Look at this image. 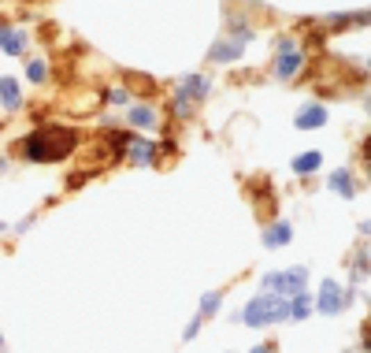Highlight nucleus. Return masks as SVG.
<instances>
[{"label":"nucleus","mask_w":371,"mask_h":353,"mask_svg":"<svg viewBox=\"0 0 371 353\" xmlns=\"http://www.w3.org/2000/svg\"><path fill=\"white\" fill-rule=\"evenodd\" d=\"M304 279H308V272L304 268H293V272H286V275H267V286H282V290H286L290 297L293 294H304Z\"/></svg>","instance_id":"obj_4"},{"label":"nucleus","mask_w":371,"mask_h":353,"mask_svg":"<svg viewBox=\"0 0 371 353\" xmlns=\"http://www.w3.org/2000/svg\"><path fill=\"white\" fill-rule=\"evenodd\" d=\"M320 153H304V156H297V160H293V171H301V175H304V171H315V167H320Z\"/></svg>","instance_id":"obj_13"},{"label":"nucleus","mask_w":371,"mask_h":353,"mask_svg":"<svg viewBox=\"0 0 371 353\" xmlns=\"http://www.w3.org/2000/svg\"><path fill=\"white\" fill-rule=\"evenodd\" d=\"M204 93H208V82H204V79H186L182 90H179V97H174V104H179V112L186 115V112H190V101L204 97Z\"/></svg>","instance_id":"obj_5"},{"label":"nucleus","mask_w":371,"mask_h":353,"mask_svg":"<svg viewBox=\"0 0 371 353\" xmlns=\"http://www.w3.org/2000/svg\"><path fill=\"white\" fill-rule=\"evenodd\" d=\"M0 45L12 52V56H19V52H23V45H26V38L19 34V30H4V26H0Z\"/></svg>","instance_id":"obj_9"},{"label":"nucleus","mask_w":371,"mask_h":353,"mask_svg":"<svg viewBox=\"0 0 371 353\" xmlns=\"http://www.w3.org/2000/svg\"><path fill=\"white\" fill-rule=\"evenodd\" d=\"M215 309H220V294H204V302H201V313H197V316L204 320V316H212Z\"/></svg>","instance_id":"obj_17"},{"label":"nucleus","mask_w":371,"mask_h":353,"mask_svg":"<svg viewBox=\"0 0 371 353\" xmlns=\"http://www.w3.org/2000/svg\"><path fill=\"white\" fill-rule=\"evenodd\" d=\"M30 79H34V82H41V79H45V63H41V60H34V63H30Z\"/></svg>","instance_id":"obj_18"},{"label":"nucleus","mask_w":371,"mask_h":353,"mask_svg":"<svg viewBox=\"0 0 371 353\" xmlns=\"http://www.w3.org/2000/svg\"><path fill=\"white\" fill-rule=\"evenodd\" d=\"M134 149H130V160H134V164H149L152 160V142H130Z\"/></svg>","instance_id":"obj_12"},{"label":"nucleus","mask_w":371,"mask_h":353,"mask_svg":"<svg viewBox=\"0 0 371 353\" xmlns=\"http://www.w3.org/2000/svg\"><path fill=\"white\" fill-rule=\"evenodd\" d=\"M79 142H82V134L71 131V126H41V131H34L23 142V153L30 160H38V164H49V160L71 156L79 149Z\"/></svg>","instance_id":"obj_1"},{"label":"nucleus","mask_w":371,"mask_h":353,"mask_svg":"<svg viewBox=\"0 0 371 353\" xmlns=\"http://www.w3.org/2000/svg\"><path fill=\"white\" fill-rule=\"evenodd\" d=\"M290 238H293V227H290V223H275V227H271V231L264 234V245L279 249V245H286Z\"/></svg>","instance_id":"obj_8"},{"label":"nucleus","mask_w":371,"mask_h":353,"mask_svg":"<svg viewBox=\"0 0 371 353\" xmlns=\"http://www.w3.org/2000/svg\"><path fill=\"white\" fill-rule=\"evenodd\" d=\"M253 353H271V350H267V346H256V350H253Z\"/></svg>","instance_id":"obj_19"},{"label":"nucleus","mask_w":371,"mask_h":353,"mask_svg":"<svg viewBox=\"0 0 371 353\" xmlns=\"http://www.w3.org/2000/svg\"><path fill=\"white\" fill-rule=\"evenodd\" d=\"M130 123H134V126H152V123H156V115H152L149 108H130Z\"/></svg>","instance_id":"obj_16"},{"label":"nucleus","mask_w":371,"mask_h":353,"mask_svg":"<svg viewBox=\"0 0 371 353\" xmlns=\"http://www.w3.org/2000/svg\"><path fill=\"white\" fill-rule=\"evenodd\" d=\"M331 186H334L342 197H353V183H349V175H345V171H334V175H331Z\"/></svg>","instance_id":"obj_14"},{"label":"nucleus","mask_w":371,"mask_h":353,"mask_svg":"<svg viewBox=\"0 0 371 353\" xmlns=\"http://www.w3.org/2000/svg\"><path fill=\"white\" fill-rule=\"evenodd\" d=\"M238 52H242V41H234V45H215L212 49V60H234Z\"/></svg>","instance_id":"obj_15"},{"label":"nucleus","mask_w":371,"mask_h":353,"mask_svg":"<svg viewBox=\"0 0 371 353\" xmlns=\"http://www.w3.org/2000/svg\"><path fill=\"white\" fill-rule=\"evenodd\" d=\"M320 313H342V305H345V297H342V290H338V283H331L327 279L323 283V290H320Z\"/></svg>","instance_id":"obj_6"},{"label":"nucleus","mask_w":371,"mask_h":353,"mask_svg":"<svg viewBox=\"0 0 371 353\" xmlns=\"http://www.w3.org/2000/svg\"><path fill=\"white\" fill-rule=\"evenodd\" d=\"M308 309H312L308 294H293V302H290V316L293 320H304V316H308Z\"/></svg>","instance_id":"obj_11"},{"label":"nucleus","mask_w":371,"mask_h":353,"mask_svg":"<svg viewBox=\"0 0 371 353\" xmlns=\"http://www.w3.org/2000/svg\"><path fill=\"white\" fill-rule=\"evenodd\" d=\"M0 101H4V108H19V82L15 79H0Z\"/></svg>","instance_id":"obj_10"},{"label":"nucleus","mask_w":371,"mask_h":353,"mask_svg":"<svg viewBox=\"0 0 371 353\" xmlns=\"http://www.w3.org/2000/svg\"><path fill=\"white\" fill-rule=\"evenodd\" d=\"M286 316H290V302L286 297H275V294H260L256 302L245 305L249 327H264V324H275V320H286Z\"/></svg>","instance_id":"obj_2"},{"label":"nucleus","mask_w":371,"mask_h":353,"mask_svg":"<svg viewBox=\"0 0 371 353\" xmlns=\"http://www.w3.org/2000/svg\"><path fill=\"white\" fill-rule=\"evenodd\" d=\"M323 123H327L323 104H308V108L297 115V126H301V131H312V126H323Z\"/></svg>","instance_id":"obj_7"},{"label":"nucleus","mask_w":371,"mask_h":353,"mask_svg":"<svg viewBox=\"0 0 371 353\" xmlns=\"http://www.w3.org/2000/svg\"><path fill=\"white\" fill-rule=\"evenodd\" d=\"M279 79H293V74L301 71V49L290 45V41H282L279 45V63H275Z\"/></svg>","instance_id":"obj_3"}]
</instances>
